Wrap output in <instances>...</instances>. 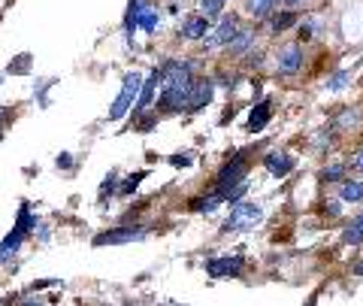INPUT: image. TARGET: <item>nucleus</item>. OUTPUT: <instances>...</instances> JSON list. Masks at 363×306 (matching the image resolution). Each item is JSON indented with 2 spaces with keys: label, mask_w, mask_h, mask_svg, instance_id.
Returning a JSON list of instances; mask_svg holds the SVG:
<instances>
[{
  "label": "nucleus",
  "mask_w": 363,
  "mask_h": 306,
  "mask_svg": "<svg viewBox=\"0 0 363 306\" xmlns=\"http://www.w3.org/2000/svg\"><path fill=\"white\" fill-rule=\"evenodd\" d=\"M191 85H194V79H191V82H176V85H164V94H161V100H157V112H164V116H173V112H182V109H188Z\"/></svg>",
  "instance_id": "obj_5"
},
{
  "label": "nucleus",
  "mask_w": 363,
  "mask_h": 306,
  "mask_svg": "<svg viewBox=\"0 0 363 306\" xmlns=\"http://www.w3.org/2000/svg\"><path fill=\"white\" fill-rule=\"evenodd\" d=\"M155 124H157V116H149V119L136 121V131H140V133H149V131L155 128Z\"/></svg>",
  "instance_id": "obj_29"
},
{
  "label": "nucleus",
  "mask_w": 363,
  "mask_h": 306,
  "mask_svg": "<svg viewBox=\"0 0 363 306\" xmlns=\"http://www.w3.org/2000/svg\"><path fill=\"white\" fill-rule=\"evenodd\" d=\"M13 116H16L13 106H0V131H4V124H6V121H13Z\"/></svg>",
  "instance_id": "obj_30"
},
{
  "label": "nucleus",
  "mask_w": 363,
  "mask_h": 306,
  "mask_svg": "<svg viewBox=\"0 0 363 306\" xmlns=\"http://www.w3.org/2000/svg\"><path fill=\"white\" fill-rule=\"evenodd\" d=\"M145 236V228H116L106 234L94 236V246H121V243H136Z\"/></svg>",
  "instance_id": "obj_7"
},
{
  "label": "nucleus",
  "mask_w": 363,
  "mask_h": 306,
  "mask_svg": "<svg viewBox=\"0 0 363 306\" xmlns=\"http://www.w3.org/2000/svg\"><path fill=\"white\" fill-rule=\"evenodd\" d=\"M221 6H224V0H203V16H206V18L218 16V13H221Z\"/></svg>",
  "instance_id": "obj_27"
},
{
  "label": "nucleus",
  "mask_w": 363,
  "mask_h": 306,
  "mask_svg": "<svg viewBox=\"0 0 363 306\" xmlns=\"http://www.w3.org/2000/svg\"><path fill=\"white\" fill-rule=\"evenodd\" d=\"M240 33V21H236L233 16L230 18H221V25L215 28L212 37H206V49H218V46H230L233 37Z\"/></svg>",
  "instance_id": "obj_8"
},
{
  "label": "nucleus",
  "mask_w": 363,
  "mask_h": 306,
  "mask_svg": "<svg viewBox=\"0 0 363 306\" xmlns=\"http://www.w3.org/2000/svg\"><path fill=\"white\" fill-rule=\"evenodd\" d=\"M264 219V209L257 207V203L252 200H240V203H233V209L230 215H227V222H224V234H233V231H255V224Z\"/></svg>",
  "instance_id": "obj_2"
},
{
  "label": "nucleus",
  "mask_w": 363,
  "mask_h": 306,
  "mask_svg": "<svg viewBox=\"0 0 363 306\" xmlns=\"http://www.w3.org/2000/svg\"><path fill=\"white\" fill-rule=\"evenodd\" d=\"M351 167L360 170V173H363V149H357L354 155H351Z\"/></svg>",
  "instance_id": "obj_31"
},
{
  "label": "nucleus",
  "mask_w": 363,
  "mask_h": 306,
  "mask_svg": "<svg viewBox=\"0 0 363 306\" xmlns=\"http://www.w3.org/2000/svg\"><path fill=\"white\" fill-rule=\"evenodd\" d=\"M221 203H224V197L212 191V195H206V197H194V200H191V209H194V212H203V215H212L215 209L221 207Z\"/></svg>",
  "instance_id": "obj_16"
},
{
  "label": "nucleus",
  "mask_w": 363,
  "mask_h": 306,
  "mask_svg": "<svg viewBox=\"0 0 363 306\" xmlns=\"http://www.w3.org/2000/svg\"><path fill=\"white\" fill-rule=\"evenodd\" d=\"M312 31H315L312 25H303V28H300V40H309V37H312Z\"/></svg>",
  "instance_id": "obj_34"
},
{
  "label": "nucleus",
  "mask_w": 363,
  "mask_h": 306,
  "mask_svg": "<svg viewBox=\"0 0 363 306\" xmlns=\"http://www.w3.org/2000/svg\"><path fill=\"white\" fill-rule=\"evenodd\" d=\"M212 92H215L212 79H200V82H194V85H191L188 112H200V109H206V106L212 104Z\"/></svg>",
  "instance_id": "obj_9"
},
{
  "label": "nucleus",
  "mask_w": 363,
  "mask_h": 306,
  "mask_svg": "<svg viewBox=\"0 0 363 306\" xmlns=\"http://www.w3.org/2000/svg\"><path fill=\"white\" fill-rule=\"evenodd\" d=\"M342 176H345V167H342V164H330V167L321 170V179H324V182H342Z\"/></svg>",
  "instance_id": "obj_24"
},
{
  "label": "nucleus",
  "mask_w": 363,
  "mask_h": 306,
  "mask_svg": "<svg viewBox=\"0 0 363 306\" xmlns=\"http://www.w3.org/2000/svg\"><path fill=\"white\" fill-rule=\"evenodd\" d=\"M140 13H143V0H130L128 6V16H124V28L133 31L136 25H140Z\"/></svg>",
  "instance_id": "obj_21"
},
{
  "label": "nucleus",
  "mask_w": 363,
  "mask_h": 306,
  "mask_svg": "<svg viewBox=\"0 0 363 306\" xmlns=\"http://www.w3.org/2000/svg\"><path fill=\"white\" fill-rule=\"evenodd\" d=\"M33 228H37V219L30 215L28 203H21V207H18V222H16V228L4 236V243H0V264H4V261H9V258L18 252L21 243H25V236H28Z\"/></svg>",
  "instance_id": "obj_1"
},
{
  "label": "nucleus",
  "mask_w": 363,
  "mask_h": 306,
  "mask_svg": "<svg viewBox=\"0 0 363 306\" xmlns=\"http://www.w3.org/2000/svg\"><path fill=\"white\" fill-rule=\"evenodd\" d=\"M264 167L276 179H281V176H288L294 170V158L288 152H269V155H264Z\"/></svg>",
  "instance_id": "obj_12"
},
{
  "label": "nucleus",
  "mask_w": 363,
  "mask_h": 306,
  "mask_svg": "<svg viewBox=\"0 0 363 306\" xmlns=\"http://www.w3.org/2000/svg\"><path fill=\"white\" fill-rule=\"evenodd\" d=\"M342 243H351V246L363 243V212L357 215V219L348 222V228L342 231Z\"/></svg>",
  "instance_id": "obj_18"
},
{
  "label": "nucleus",
  "mask_w": 363,
  "mask_h": 306,
  "mask_svg": "<svg viewBox=\"0 0 363 306\" xmlns=\"http://www.w3.org/2000/svg\"><path fill=\"white\" fill-rule=\"evenodd\" d=\"M242 273V258H209L206 261V276L215 279H233Z\"/></svg>",
  "instance_id": "obj_6"
},
{
  "label": "nucleus",
  "mask_w": 363,
  "mask_h": 306,
  "mask_svg": "<svg viewBox=\"0 0 363 306\" xmlns=\"http://www.w3.org/2000/svg\"><path fill=\"white\" fill-rule=\"evenodd\" d=\"M279 73L281 76H294L303 67V49L300 46H285L279 52Z\"/></svg>",
  "instance_id": "obj_11"
},
{
  "label": "nucleus",
  "mask_w": 363,
  "mask_h": 306,
  "mask_svg": "<svg viewBox=\"0 0 363 306\" xmlns=\"http://www.w3.org/2000/svg\"><path fill=\"white\" fill-rule=\"evenodd\" d=\"M140 25L145 31H155V25H157V13H155V9H143V13H140Z\"/></svg>",
  "instance_id": "obj_26"
},
{
  "label": "nucleus",
  "mask_w": 363,
  "mask_h": 306,
  "mask_svg": "<svg viewBox=\"0 0 363 306\" xmlns=\"http://www.w3.org/2000/svg\"><path fill=\"white\" fill-rule=\"evenodd\" d=\"M269 119H272V104L269 100H260V104L252 109V116H248V131L260 133L269 124Z\"/></svg>",
  "instance_id": "obj_13"
},
{
  "label": "nucleus",
  "mask_w": 363,
  "mask_h": 306,
  "mask_svg": "<svg viewBox=\"0 0 363 306\" xmlns=\"http://www.w3.org/2000/svg\"><path fill=\"white\" fill-rule=\"evenodd\" d=\"M18 306H43V300H21Z\"/></svg>",
  "instance_id": "obj_35"
},
{
  "label": "nucleus",
  "mask_w": 363,
  "mask_h": 306,
  "mask_svg": "<svg viewBox=\"0 0 363 306\" xmlns=\"http://www.w3.org/2000/svg\"><path fill=\"white\" fill-rule=\"evenodd\" d=\"M143 179H145V170H136V173H130L128 179H124L118 191H121V195H133V191L140 188V182H143Z\"/></svg>",
  "instance_id": "obj_23"
},
{
  "label": "nucleus",
  "mask_w": 363,
  "mask_h": 306,
  "mask_svg": "<svg viewBox=\"0 0 363 306\" xmlns=\"http://www.w3.org/2000/svg\"><path fill=\"white\" fill-rule=\"evenodd\" d=\"M209 33V18L206 16H194V18H185V25H182V37L188 40H200Z\"/></svg>",
  "instance_id": "obj_14"
},
{
  "label": "nucleus",
  "mask_w": 363,
  "mask_h": 306,
  "mask_svg": "<svg viewBox=\"0 0 363 306\" xmlns=\"http://www.w3.org/2000/svg\"><path fill=\"white\" fill-rule=\"evenodd\" d=\"M339 197L348 200V203H360L363 200V182H357V179H345V182L339 185Z\"/></svg>",
  "instance_id": "obj_17"
},
{
  "label": "nucleus",
  "mask_w": 363,
  "mask_h": 306,
  "mask_svg": "<svg viewBox=\"0 0 363 306\" xmlns=\"http://www.w3.org/2000/svg\"><path fill=\"white\" fill-rule=\"evenodd\" d=\"M245 173H248V158L245 155H233L230 161H227L218 176H215V195H227V191H233L236 185L245 182Z\"/></svg>",
  "instance_id": "obj_3"
},
{
  "label": "nucleus",
  "mask_w": 363,
  "mask_h": 306,
  "mask_svg": "<svg viewBox=\"0 0 363 306\" xmlns=\"http://www.w3.org/2000/svg\"><path fill=\"white\" fill-rule=\"evenodd\" d=\"M173 164H176V167H188V164H191V158H188V155H176V158H173Z\"/></svg>",
  "instance_id": "obj_33"
},
{
  "label": "nucleus",
  "mask_w": 363,
  "mask_h": 306,
  "mask_svg": "<svg viewBox=\"0 0 363 306\" xmlns=\"http://www.w3.org/2000/svg\"><path fill=\"white\" fill-rule=\"evenodd\" d=\"M354 273H357V276H363V261H360V264L354 267Z\"/></svg>",
  "instance_id": "obj_36"
},
{
  "label": "nucleus",
  "mask_w": 363,
  "mask_h": 306,
  "mask_svg": "<svg viewBox=\"0 0 363 306\" xmlns=\"http://www.w3.org/2000/svg\"><path fill=\"white\" fill-rule=\"evenodd\" d=\"M285 4H300V0H285Z\"/></svg>",
  "instance_id": "obj_37"
},
{
  "label": "nucleus",
  "mask_w": 363,
  "mask_h": 306,
  "mask_svg": "<svg viewBox=\"0 0 363 306\" xmlns=\"http://www.w3.org/2000/svg\"><path fill=\"white\" fill-rule=\"evenodd\" d=\"M157 82H161V70H155L149 73V79H143V88H140V100H136V106H133V116H140V112H145L152 106V100H155V88Z\"/></svg>",
  "instance_id": "obj_10"
},
{
  "label": "nucleus",
  "mask_w": 363,
  "mask_h": 306,
  "mask_svg": "<svg viewBox=\"0 0 363 306\" xmlns=\"http://www.w3.org/2000/svg\"><path fill=\"white\" fill-rule=\"evenodd\" d=\"M357 121H360V112L348 106V109H342V112H339V116H336V128L342 131V128H348V124H351V128H354Z\"/></svg>",
  "instance_id": "obj_22"
},
{
  "label": "nucleus",
  "mask_w": 363,
  "mask_h": 306,
  "mask_svg": "<svg viewBox=\"0 0 363 306\" xmlns=\"http://www.w3.org/2000/svg\"><path fill=\"white\" fill-rule=\"evenodd\" d=\"M276 6H279V0H248V13L255 18H269L276 13Z\"/></svg>",
  "instance_id": "obj_19"
},
{
  "label": "nucleus",
  "mask_w": 363,
  "mask_h": 306,
  "mask_svg": "<svg viewBox=\"0 0 363 306\" xmlns=\"http://www.w3.org/2000/svg\"><path fill=\"white\" fill-rule=\"evenodd\" d=\"M30 70V55H18V58L6 67V73H13V76H21V73H28Z\"/></svg>",
  "instance_id": "obj_25"
},
{
  "label": "nucleus",
  "mask_w": 363,
  "mask_h": 306,
  "mask_svg": "<svg viewBox=\"0 0 363 306\" xmlns=\"http://www.w3.org/2000/svg\"><path fill=\"white\" fill-rule=\"evenodd\" d=\"M0 306H4V300H0Z\"/></svg>",
  "instance_id": "obj_38"
},
{
  "label": "nucleus",
  "mask_w": 363,
  "mask_h": 306,
  "mask_svg": "<svg viewBox=\"0 0 363 306\" xmlns=\"http://www.w3.org/2000/svg\"><path fill=\"white\" fill-rule=\"evenodd\" d=\"M294 21H297L294 13H279V16H269V28H272V33H285Z\"/></svg>",
  "instance_id": "obj_20"
},
{
  "label": "nucleus",
  "mask_w": 363,
  "mask_h": 306,
  "mask_svg": "<svg viewBox=\"0 0 363 306\" xmlns=\"http://www.w3.org/2000/svg\"><path fill=\"white\" fill-rule=\"evenodd\" d=\"M348 79H351V73H348V70H342V73H336V76H333V82L327 85V88H330V92H342V88L348 85Z\"/></svg>",
  "instance_id": "obj_28"
},
{
  "label": "nucleus",
  "mask_w": 363,
  "mask_h": 306,
  "mask_svg": "<svg viewBox=\"0 0 363 306\" xmlns=\"http://www.w3.org/2000/svg\"><path fill=\"white\" fill-rule=\"evenodd\" d=\"M140 88H143V76H140V73H128V76H124L121 92H118L116 104H112V109H109V119H112V121L124 119V116H128V112L136 106V100H140Z\"/></svg>",
  "instance_id": "obj_4"
},
{
  "label": "nucleus",
  "mask_w": 363,
  "mask_h": 306,
  "mask_svg": "<svg viewBox=\"0 0 363 306\" xmlns=\"http://www.w3.org/2000/svg\"><path fill=\"white\" fill-rule=\"evenodd\" d=\"M58 167H61V170H70V167H73V158L67 155V152H64V155H58Z\"/></svg>",
  "instance_id": "obj_32"
},
{
  "label": "nucleus",
  "mask_w": 363,
  "mask_h": 306,
  "mask_svg": "<svg viewBox=\"0 0 363 306\" xmlns=\"http://www.w3.org/2000/svg\"><path fill=\"white\" fill-rule=\"evenodd\" d=\"M252 43H255V31H252V28H240V33H236L233 43H230L227 49H230V55H248Z\"/></svg>",
  "instance_id": "obj_15"
}]
</instances>
